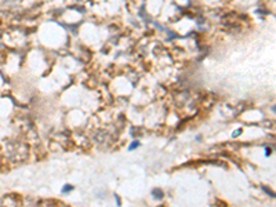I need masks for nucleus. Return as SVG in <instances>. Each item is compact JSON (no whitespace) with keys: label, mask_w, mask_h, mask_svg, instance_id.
I'll use <instances>...</instances> for the list:
<instances>
[{"label":"nucleus","mask_w":276,"mask_h":207,"mask_svg":"<svg viewBox=\"0 0 276 207\" xmlns=\"http://www.w3.org/2000/svg\"><path fill=\"white\" fill-rule=\"evenodd\" d=\"M72 189H73L72 185H65V186L62 188V192H64V193H68V192H71Z\"/></svg>","instance_id":"2"},{"label":"nucleus","mask_w":276,"mask_h":207,"mask_svg":"<svg viewBox=\"0 0 276 207\" xmlns=\"http://www.w3.org/2000/svg\"><path fill=\"white\" fill-rule=\"evenodd\" d=\"M152 195H153L155 197H157V199H161V197H163V192L161 191H153L152 192Z\"/></svg>","instance_id":"1"},{"label":"nucleus","mask_w":276,"mask_h":207,"mask_svg":"<svg viewBox=\"0 0 276 207\" xmlns=\"http://www.w3.org/2000/svg\"><path fill=\"white\" fill-rule=\"evenodd\" d=\"M138 145H140V142H137V141H134V142L131 144V146H130L129 149H130V151H133V149H136L137 146H138Z\"/></svg>","instance_id":"3"}]
</instances>
